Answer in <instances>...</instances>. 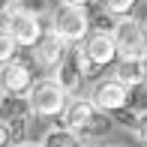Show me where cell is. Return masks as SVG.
Wrapping results in <instances>:
<instances>
[{
  "instance_id": "cell-1",
  "label": "cell",
  "mask_w": 147,
  "mask_h": 147,
  "mask_svg": "<svg viewBox=\"0 0 147 147\" xmlns=\"http://www.w3.org/2000/svg\"><path fill=\"white\" fill-rule=\"evenodd\" d=\"M60 117H63V126H69L78 138H93V141H99V138L111 129L108 114H102L87 96H69Z\"/></svg>"
},
{
  "instance_id": "cell-2",
  "label": "cell",
  "mask_w": 147,
  "mask_h": 147,
  "mask_svg": "<svg viewBox=\"0 0 147 147\" xmlns=\"http://www.w3.org/2000/svg\"><path fill=\"white\" fill-rule=\"evenodd\" d=\"M66 99H69V93L57 84L54 75H48V78H36L30 84L24 105H27L30 117H60L66 108Z\"/></svg>"
},
{
  "instance_id": "cell-3",
  "label": "cell",
  "mask_w": 147,
  "mask_h": 147,
  "mask_svg": "<svg viewBox=\"0 0 147 147\" xmlns=\"http://www.w3.org/2000/svg\"><path fill=\"white\" fill-rule=\"evenodd\" d=\"M54 36H60L66 45H78L90 33V12L87 6H69L60 3L57 9H51V27Z\"/></svg>"
},
{
  "instance_id": "cell-4",
  "label": "cell",
  "mask_w": 147,
  "mask_h": 147,
  "mask_svg": "<svg viewBox=\"0 0 147 147\" xmlns=\"http://www.w3.org/2000/svg\"><path fill=\"white\" fill-rule=\"evenodd\" d=\"M111 39H114V51L120 60L132 57H147V36H144V21L132 15H120L111 27Z\"/></svg>"
},
{
  "instance_id": "cell-5",
  "label": "cell",
  "mask_w": 147,
  "mask_h": 147,
  "mask_svg": "<svg viewBox=\"0 0 147 147\" xmlns=\"http://www.w3.org/2000/svg\"><path fill=\"white\" fill-rule=\"evenodd\" d=\"M90 102L96 105L102 114H120V111L129 108L132 102V90H126L120 81H114V78H105V81H96V87L90 90Z\"/></svg>"
},
{
  "instance_id": "cell-6",
  "label": "cell",
  "mask_w": 147,
  "mask_h": 147,
  "mask_svg": "<svg viewBox=\"0 0 147 147\" xmlns=\"http://www.w3.org/2000/svg\"><path fill=\"white\" fill-rule=\"evenodd\" d=\"M33 81H36V75H33V66L27 60L12 57V60H6V63L0 66V93H3V96L24 99Z\"/></svg>"
},
{
  "instance_id": "cell-7",
  "label": "cell",
  "mask_w": 147,
  "mask_h": 147,
  "mask_svg": "<svg viewBox=\"0 0 147 147\" xmlns=\"http://www.w3.org/2000/svg\"><path fill=\"white\" fill-rule=\"evenodd\" d=\"M72 45H66L60 36H54L51 30H45L42 36L36 39V45H33V60H36V66H42L45 72H54L60 63H63V57L69 54Z\"/></svg>"
},
{
  "instance_id": "cell-8",
  "label": "cell",
  "mask_w": 147,
  "mask_h": 147,
  "mask_svg": "<svg viewBox=\"0 0 147 147\" xmlns=\"http://www.w3.org/2000/svg\"><path fill=\"white\" fill-rule=\"evenodd\" d=\"M78 48L87 54V60L99 66V69H105V66H111L117 60V51H114V39H111V33H102V30H90L87 36L78 42Z\"/></svg>"
},
{
  "instance_id": "cell-9",
  "label": "cell",
  "mask_w": 147,
  "mask_h": 147,
  "mask_svg": "<svg viewBox=\"0 0 147 147\" xmlns=\"http://www.w3.org/2000/svg\"><path fill=\"white\" fill-rule=\"evenodd\" d=\"M3 27H6V33H9L12 39H15L18 48H33L36 39L45 33L42 21L33 18V15H6V24H3Z\"/></svg>"
},
{
  "instance_id": "cell-10",
  "label": "cell",
  "mask_w": 147,
  "mask_h": 147,
  "mask_svg": "<svg viewBox=\"0 0 147 147\" xmlns=\"http://www.w3.org/2000/svg\"><path fill=\"white\" fill-rule=\"evenodd\" d=\"M114 81H120L126 90L132 87H144V78H147V63L144 57H132V60H114Z\"/></svg>"
},
{
  "instance_id": "cell-11",
  "label": "cell",
  "mask_w": 147,
  "mask_h": 147,
  "mask_svg": "<svg viewBox=\"0 0 147 147\" xmlns=\"http://www.w3.org/2000/svg\"><path fill=\"white\" fill-rule=\"evenodd\" d=\"M0 12L6 15H33V18H42L45 12H51L48 0H3L0 3Z\"/></svg>"
},
{
  "instance_id": "cell-12",
  "label": "cell",
  "mask_w": 147,
  "mask_h": 147,
  "mask_svg": "<svg viewBox=\"0 0 147 147\" xmlns=\"http://www.w3.org/2000/svg\"><path fill=\"white\" fill-rule=\"evenodd\" d=\"M54 72H57V75H54V78H57V84H60L66 93H69V96H72L78 87H81V81H84V78L78 75V66H75V57H72V48H69V54L63 57V63H60Z\"/></svg>"
},
{
  "instance_id": "cell-13",
  "label": "cell",
  "mask_w": 147,
  "mask_h": 147,
  "mask_svg": "<svg viewBox=\"0 0 147 147\" xmlns=\"http://www.w3.org/2000/svg\"><path fill=\"white\" fill-rule=\"evenodd\" d=\"M81 138L69 129V126H48L39 138V147H78Z\"/></svg>"
},
{
  "instance_id": "cell-14",
  "label": "cell",
  "mask_w": 147,
  "mask_h": 147,
  "mask_svg": "<svg viewBox=\"0 0 147 147\" xmlns=\"http://www.w3.org/2000/svg\"><path fill=\"white\" fill-rule=\"evenodd\" d=\"M72 57H75V66H78V75H81L84 81H93V78L99 75V66L93 63V60H87V54H84V51L78 48V45H75V48H72Z\"/></svg>"
},
{
  "instance_id": "cell-15",
  "label": "cell",
  "mask_w": 147,
  "mask_h": 147,
  "mask_svg": "<svg viewBox=\"0 0 147 147\" xmlns=\"http://www.w3.org/2000/svg\"><path fill=\"white\" fill-rule=\"evenodd\" d=\"M99 3H102L105 12H111L114 18H120V15H129V12L135 9L141 0H99Z\"/></svg>"
},
{
  "instance_id": "cell-16",
  "label": "cell",
  "mask_w": 147,
  "mask_h": 147,
  "mask_svg": "<svg viewBox=\"0 0 147 147\" xmlns=\"http://www.w3.org/2000/svg\"><path fill=\"white\" fill-rule=\"evenodd\" d=\"M12 57H18V45H15V39L6 33V27H0V66H3L6 60H12Z\"/></svg>"
},
{
  "instance_id": "cell-17",
  "label": "cell",
  "mask_w": 147,
  "mask_h": 147,
  "mask_svg": "<svg viewBox=\"0 0 147 147\" xmlns=\"http://www.w3.org/2000/svg\"><path fill=\"white\" fill-rule=\"evenodd\" d=\"M0 147H12V132H9V120L0 117Z\"/></svg>"
},
{
  "instance_id": "cell-18",
  "label": "cell",
  "mask_w": 147,
  "mask_h": 147,
  "mask_svg": "<svg viewBox=\"0 0 147 147\" xmlns=\"http://www.w3.org/2000/svg\"><path fill=\"white\" fill-rule=\"evenodd\" d=\"M78 147H102V144L93 141V138H81V141H78Z\"/></svg>"
},
{
  "instance_id": "cell-19",
  "label": "cell",
  "mask_w": 147,
  "mask_h": 147,
  "mask_svg": "<svg viewBox=\"0 0 147 147\" xmlns=\"http://www.w3.org/2000/svg\"><path fill=\"white\" fill-rule=\"evenodd\" d=\"M60 3H69V6H90V0H60Z\"/></svg>"
},
{
  "instance_id": "cell-20",
  "label": "cell",
  "mask_w": 147,
  "mask_h": 147,
  "mask_svg": "<svg viewBox=\"0 0 147 147\" xmlns=\"http://www.w3.org/2000/svg\"><path fill=\"white\" fill-rule=\"evenodd\" d=\"M15 147H39V144H36V141H18Z\"/></svg>"
},
{
  "instance_id": "cell-21",
  "label": "cell",
  "mask_w": 147,
  "mask_h": 147,
  "mask_svg": "<svg viewBox=\"0 0 147 147\" xmlns=\"http://www.w3.org/2000/svg\"><path fill=\"white\" fill-rule=\"evenodd\" d=\"M117 147H123V144H117Z\"/></svg>"
}]
</instances>
